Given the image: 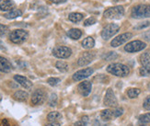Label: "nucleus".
<instances>
[{"label": "nucleus", "mask_w": 150, "mask_h": 126, "mask_svg": "<svg viewBox=\"0 0 150 126\" xmlns=\"http://www.w3.org/2000/svg\"><path fill=\"white\" fill-rule=\"evenodd\" d=\"M107 72L113 76L123 77L129 75L130 70L128 66H126L125 64L116 63V64H110V65H108Z\"/></svg>", "instance_id": "obj_1"}, {"label": "nucleus", "mask_w": 150, "mask_h": 126, "mask_svg": "<svg viewBox=\"0 0 150 126\" xmlns=\"http://www.w3.org/2000/svg\"><path fill=\"white\" fill-rule=\"evenodd\" d=\"M125 15V8L122 6H116L112 8H109L103 13L105 18L109 19H119Z\"/></svg>", "instance_id": "obj_2"}, {"label": "nucleus", "mask_w": 150, "mask_h": 126, "mask_svg": "<svg viewBox=\"0 0 150 126\" xmlns=\"http://www.w3.org/2000/svg\"><path fill=\"white\" fill-rule=\"evenodd\" d=\"M131 15L134 18H150V5H138L132 9Z\"/></svg>", "instance_id": "obj_3"}, {"label": "nucleus", "mask_w": 150, "mask_h": 126, "mask_svg": "<svg viewBox=\"0 0 150 126\" xmlns=\"http://www.w3.org/2000/svg\"><path fill=\"white\" fill-rule=\"evenodd\" d=\"M29 34L26 30H12L9 34V40L16 44H21L23 43L26 40H27Z\"/></svg>", "instance_id": "obj_4"}, {"label": "nucleus", "mask_w": 150, "mask_h": 126, "mask_svg": "<svg viewBox=\"0 0 150 126\" xmlns=\"http://www.w3.org/2000/svg\"><path fill=\"white\" fill-rule=\"evenodd\" d=\"M120 27L115 23H110L103 28L101 31V37L104 40H109L119 31Z\"/></svg>", "instance_id": "obj_5"}, {"label": "nucleus", "mask_w": 150, "mask_h": 126, "mask_svg": "<svg viewBox=\"0 0 150 126\" xmlns=\"http://www.w3.org/2000/svg\"><path fill=\"white\" fill-rule=\"evenodd\" d=\"M53 55L57 58L66 59L72 55V51L67 46H56L53 49Z\"/></svg>", "instance_id": "obj_6"}, {"label": "nucleus", "mask_w": 150, "mask_h": 126, "mask_svg": "<svg viewBox=\"0 0 150 126\" xmlns=\"http://www.w3.org/2000/svg\"><path fill=\"white\" fill-rule=\"evenodd\" d=\"M146 47V44L142 41H133L127 43L125 46V50L127 52H136L144 50Z\"/></svg>", "instance_id": "obj_7"}, {"label": "nucleus", "mask_w": 150, "mask_h": 126, "mask_svg": "<svg viewBox=\"0 0 150 126\" xmlns=\"http://www.w3.org/2000/svg\"><path fill=\"white\" fill-rule=\"evenodd\" d=\"M103 102L104 105L110 108H116L118 106V101H117V98L112 88H108V90L106 91V95L105 98H104Z\"/></svg>", "instance_id": "obj_8"}, {"label": "nucleus", "mask_w": 150, "mask_h": 126, "mask_svg": "<svg viewBox=\"0 0 150 126\" xmlns=\"http://www.w3.org/2000/svg\"><path fill=\"white\" fill-rule=\"evenodd\" d=\"M46 99V93L42 89H36L31 96V103L33 105H41Z\"/></svg>", "instance_id": "obj_9"}, {"label": "nucleus", "mask_w": 150, "mask_h": 126, "mask_svg": "<svg viewBox=\"0 0 150 126\" xmlns=\"http://www.w3.org/2000/svg\"><path fill=\"white\" fill-rule=\"evenodd\" d=\"M133 37V34L131 32H125V33H122V34L117 36L116 38H114L112 42H110V45L112 47H118V46L125 43L127 41H129L130 39Z\"/></svg>", "instance_id": "obj_10"}, {"label": "nucleus", "mask_w": 150, "mask_h": 126, "mask_svg": "<svg viewBox=\"0 0 150 126\" xmlns=\"http://www.w3.org/2000/svg\"><path fill=\"white\" fill-rule=\"evenodd\" d=\"M93 72H94L93 68H90V67L79 70V71L76 72L75 74L73 75V80L80 81V80H82V79H85V78L90 76L91 75L93 74Z\"/></svg>", "instance_id": "obj_11"}, {"label": "nucleus", "mask_w": 150, "mask_h": 126, "mask_svg": "<svg viewBox=\"0 0 150 126\" xmlns=\"http://www.w3.org/2000/svg\"><path fill=\"white\" fill-rule=\"evenodd\" d=\"M94 58H95V54L93 52H86L78 58L77 64L79 66H85L92 62Z\"/></svg>", "instance_id": "obj_12"}, {"label": "nucleus", "mask_w": 150, "mask_h": 126, "mask_svg": "<svg viewBox=\"0 0 150 126\" xmlns=\"http://www.w3.org/2000/svg\"><path fill=\"white\" fill-rule=\"evenodd\" d=\"M77 89L83 97H88L91 92V83L88 80L83 81L78 85Z\"/></svg>", "instance_id": "obj_13"}, {"label": "nucleus", "mask_w": 150, "mask_h": 126, "mask_svg": "<svg viewBox=\"0 0 150 126\" xmlns=\"http://www.w3.org/2000/svg\"><path fill=\"white\" fill-rule=\"evenodd\" d=\"M14 79L17 83H18L21 86H22V87L26 89H30L32 88V82L27 77L19 76V75H16V76H14Z\"/></svg>", "instance_id": "obj_14"}, {"label": "nucleus", "mask_w": 150, "mask_h": 126, "mask_svg": "<svg viewBox=\"0 0 150 126\" xmlns=\"http://www.w3.org/2000/svg\"><path fill=\"white\" fill-rule=\"evenodd\" d=\"M140 63L148 73H150V52H146L140 55Z\"/></svg>", "instance_id": "obj_15"}, {"label": "nucleus", "mask_w": 150, "mask_h": 126, "mask_svg": "<svg viewBox=\"0 0 150 126\" xmlns=\"http://www.w3.org/2000/svg\"><path fill=\"white\" fill-rule=\"evenodd\" d=\"M12 70V64L6 58L0 55V72L8 73Z\"/></svg>", "instance_id": "obj_16"}, {"label": "nucleus", "mask_w": 150, "mask_h": 126, "mask_svg": "<svg viewBox=\"0 0 150 126\" xmlns=\"http://www.w3.org/2000/svg\"><path fill=\"white\" fill-rule=\"evenodd\" d=\"M28 97H29V94L23 90H18L13 94V98L18 101H26Z\"/></svg>", "instance_id": "obj_17"}, {"label": "nucleus", "mask_w": 150, "mask_h": 126, "mask_svg": "<svg viewBox=\"0 0 150 126\" xmlns=\"http://www.w3.org/2000/svg\"><path fill=\"white\" fill-rule=\"evenodd\" d=\"M14 3L11 0H0V9L3 11H11Z\"/></svg>", "instance_id": "obj_18"}, {"label": "nucleus", "mask_w": 150, "mask_h": 126, "mask_svg": "<svg viewBox=\"0 0 150 126\" xmlns=\"http://www.w3.org/2000/svg\"><path fill=\"white\" fill-rule=\"evenodd\" d=\"M100 118L103 121H110L112 118H115L114 116V110H104L100 112Z\"/></svg>", "instance_id": "obj_19"}, {"label": "nucleus", "mask_w": 150, "mask_h": 126, "mask_svg": "<svg viewBox=\"0 0 150 126\" xmlns=\"http://www.w3.org/2000/svg\"><path fill=\"white\" fill-rule=\"evenodd\" d=\"M82 47L85 49H91L95 46V40L92 37H87L82 41Z\"/></svg>", "instance_id": "obj_20"}, {"label": "nucleus", "mask_w": 150, "mask_h": 126, "mask_svg": "<svg viewBox=\"0 0 150 126\" xmlns=\"http://www.w3.org/2000/svg\"><path fill=\"white\" fill-rule=\"evenodd\" d=\"M67 36L73 40H78L82 36V31L79 29H71L67 31Z\"/></svg>", "instance_id": "obj_21"}, {"label": "nucleus", "mask_w": 150, "mask_h": 126, "mask_svg": "<svg viewBox=\"0 0 150 126\" xmlns=\"http://www.w3.org/2000/svg\"><path fill=\"white\" fill-rule=\"evenodd\" d=\"M22 15V11L19 10V9H12L11 11H9L8 13L4 15V17L8 19H13V18H16L18 17H21Z\"/></svg>", "instance_id": "obj_22"}, {"label": "nucleus", "mask_w": 150, "mask_h": 126, "mask_svg": "<svg viewBox=\"0 0 150 126\" xmlns=\"http://www.w3.org/2000/svg\"><path fill=\"white\" fill-rule=\"evenodd\" d=\"M69 21H71L74 23H76V22H79L83 19V14L81 13H76V12H74V13H70L69 14Z\"/></svg>", "instance_id": "obj_23"}, {"label": "nucleus", "mask_w": 150, "mask_h": 126, "mask_svg": "<svg viewBox=\"0 0 150 126\" xmlns=\"http://www.w3.org/2000/svg\"><path fill=\"white\" fill-rule=\"evenodd\" d=\"M62 118V115L60 112L58 111H52L47 115V120L49 122H56L58 120H60Z\"/></svg>", "instance_id": "obj_24"}, {"label": "nucleus", "mask_w": 150, "mask_h": 126, "mask_svg": "<svg viewBox=\"0 0 150 126\" xmlns=\"http://www.w3.org/2000/svg\"><path fill=\"white\" fill-rule=\"evenodd\" d=\"M55 66H56V68L59 71H61L62 73H66V72L68 71V64L66 62H64V61L56 62Z\"/></svg>", "instance_id": "obj_25"}, {"label": "nucleus", "mask_w": 150, "mask_h": 126, "mask_svg": "<svg viewBox=\"0 0 150 126\" xmlns=\"http://www.w3.org/2000/svg\"><path fill=\"white\" fill-rule=\"evenodd\" d=\"M140 92L141 91L138 88H129L127 90V96L130 98H136L140 94Z\"/></svg>", "instance_id": "obj_26"}, {"label": "nucleus", "mask_w": 150, "mask_h": 126, "mask_svg": "<svg viewBox=\"0 0 150 126\" xmlns=\"http://www.w3.org/2000/svg\"><path fill=\"white\" fill-rule=\"evenodd\" d=\"M139 122L142 123H150V112L139 116Z\"/></svg>", "instance_id": "obj_27"}, {"label": "nucleus", "mask_w": 150, "mask_h": 126, "mask_svg": "<svg viewBox=\"0 0 150 126\" xmlns=\"http://www.w3.org/2000/svg\"><path fill=\"white\" fill-rule=\"evenodd\" d=\"M117 57H118V55L114 52H110L107 55H104V59H105L106 61H112V60H114V59H116Z\"/></svg>", "instance_id": "obj_28"}, {"label": "nucleus", "mask_w": 150, "mask_h": 126, "mask_svg": "<svg viewBox=\"0 0 150 126\" xmlns=\"http://www.w3.org/2000/svg\"><path fill=\"white\" fill-rule=\"evenodd\" d=\"M57 104V95L55 93H53L49 98V105L51 107H54Z\"/></svg>", "instance_id": "obj_29"}, {"label": "nucleus", "mask_w": 150, "mask_h": 126, "mask_svg": "<svg viewBox=\"0 0 150 126\" xmlns=\"http://www.w3.org/2000/svg\"><path fill=\"white\" fill-rule=\"evenodd\" d=\"M88 117L84 116L81 118V120H79L75 123V126H86L88 124Z\"/></svg>", "instance_id": "obj_30"}, {"label": "nucleus", "mask_w": 150, "mask_h": 126, "mask_svg": "<svg viewBox=\"0 0 150 126\" xmlns=\"http://www.w3.org/2000/svg\"><path fill=\"white\" fill-rule=\"evenodd\" d=\"M9 29L8 26L3 25V24H0V37H4L6 35V33L8 32Z\"/></svg>", "instance_id": "obj_31"}, {"label": "nucleus", "mask_w": 150, "mask_h": 126, "mask_svg": "<svg viewBox=\"0 0 150 126\" xmlns=\"http://www.w3.org/2000/svg\"><path fill=\"white\" fill-rule=\"evenodd\" d=\"M47 82H48V84L50 86H53V87H54V86L59 84L60 78H57V77H50V78H48Z\"/></svg>", "instance_id": "obj_32"}, {"label": "nucleus", "mask_w": 150, "mask_h": 126, "mask_svg": "<svg viewBox=\"0 0 150 126\" xmlns=\"http://www.w3.org/2000/svg\"><path fill=\"white\" fill-rule=\"evenodd\" d=\"M149 25H150V22H149V21H145V22L140 23V24L137 25V26H135L134 29H135V30H141V29H144V28L147 27V26H149Z\"/></svg>", "instance_id": "obj_33"}, {"label": "nucleus", "mask_w": 150, "mask_h": 126, "mask_svg": "<svg viewBox=\"0 0 150 126\" xmlns=\"http://www.w3.org/2000/svg\"><path fill=\"white\" fill-rule=\"evenodd\" d=\"M96 23V19L94 18H89L88 19H86L84 22V25L85 26H90V25H93Z\"/></svg>", "instance_id": "obj_34"}, {"label": "nucleus", "mask_w": 150, "mask_h": 126, "mask_svg": "<svg viewBox=\"0 0 150 126\" xmlns=\"http://www.w3.org/2000/svg\"><path fill=\"white\" fill-rule=\"evenodd\" d=\"M143 106H144V108L146 110H150V96H148L144 101V104H143Z\"/></svg>", "instance_id": "obj_35"}, {"label": "nucleus", "mask_w": 150, "mask_h": 126, "mask_svg": "<svg viewBox=\"0 0 150 126\" xmlns=\"http://www.w3.org/2000/svg\"><path fill=\"white\" fill-rule=\"evenodd\" d=\"M122 113H123L122 109H115L114 110V116H115V118L120 117Z\"/></svg>", "instance_id": "obj_36"}, {"label": "nucleus", "mask_w": 150, "mask_h": 126, "mask_svg": "<svg viewBox=\"0 0 150 126\" xmlns=\"http://www.w3.org/2000/svg\"><path fill=\"white\" fill-rule=\"evenodd\" d=\"M142 36L144 37V39L146 40V41H150V30H147L145 33H143Z\"/></svg>", "instance_id": "obj_37"}, {"label": "nucleus", "mask_w": 150, "mask_h": 126, "mask_svg": "<svg viewBox=\"0 0 150 126\" xmlns=\"http://www.w3.org/2000/svg\"><path fill=\"white\" fill-rule=\"evenodd\" d=\"M139 72H140V75L141 76H148L149 75V73L144 67H141L140 70H139Z\"/></svg>", "instance_id": "obj_38"}, {"label": "nucleus", "mask_w": 150, "mask_h": 126, "mask_svg": "<svg viewBox=\"0 0 150 126\" xmlns=\"http://www.w3.org/2000/svg\"><path fill=\"white\" fill-rule=\"evenodd\" d=\"M0 126H9L8 121L6 119H3V120L0 122Z\"/></svg>", "instance_id": "obj_39"}, {"label": "nucleus", "mask_w": 150, "mask_h": 126, "mask_svg": "<svg viewBox=\"0 0 150 126\" xmlns=\"http://www.w3.org/2000/svg\"><path fill=\"white\" fill-rule=\"evenodd\" d=\"M45 126H60V123L57 122H50L49 123H47Z\"/></svg>", "instance_id": "obj_40"}, {"label": "nucleus", "mask_w": 150, "mask_h": 126, "mask_svg": "<svg viewBox=\"0 0 150 126\" xmlns=\"http://www.w3.org/2000/svg\"><path fill=\"white\" fill-rule=\"evenodd\" d=\"M51 2H53L54 4H61V3H64L67 2V0H50Z\"/></svg>", "instance_id": "obj_41"}, {"label": "nucleus", "mask_w": 150, "mask_h": 126, "mask_svg": "<svg viewBox=\"0 0 150 126\" xmlns=\"http://www.w3.org/2000/svg\"><path fill=\"white\" fill-rule=\"evenodd\" d=\"M0 49H2V50H6V48H5V46H4V43L0 41Z\"/></svg>", "instance_id": "obj_42"}, {"label": "nucleus", "mask_w": 150, "mask_h": 126, "mask_svg": "<svg viewBox=\"0 0 150 126\" xmlns=\"http://www.w3.org/2000/svg\"><path fill=\"white\" fill-rule=\"evenodd\" d=\"M2 101V97H1V95H0V101Z\"/></svg>", "instance_id": "obj_43"}, {"label": "nucleus", "mask_w": 150, "mask_h": 126, "mask_svg": "<svg viewBox=\"0 0 150 126\" xmlns=\"http://www.w3.org/2000/svg\"><path fill=\"white\" fill-rule=\"evenodd\" d=\"M142 126H144V125H142Z\"/></svg>", "instance_id": "obj_44"}]
</instances>
